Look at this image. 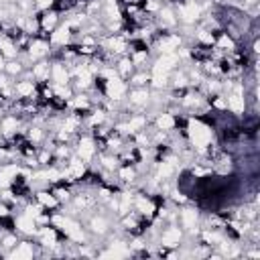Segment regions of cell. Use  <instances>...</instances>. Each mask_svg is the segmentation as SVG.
Returning a JSON list of instances; mask_svg holds the SVG:
<instances>
[{
    "label": "cell",
    "instance_id": "cell-1",
    "mask_svg": "<svg viewBox=\"0 0 260 260\" xmlns=\"http://www.w3.org/2000/svg\"><path fill=\"white\" fill-rule=\"evenodd\" d=\"M98 152H100L98 140L91 136V132H89V130H83V132L75 138V142H73V154H75V156H79V158L89 167V165L95 160Z\"/></svg>",
    "mask_w": 260,
    "mask_h": 260
},
{
    "label": "cell",
    "instance_id": "cell-2",
    "mask_svg": "<svg viewBox=\"0 0 260 260\" xmlns=\"http://www.w3.org/2000/svg\"><path fill=\"white\" fill-rule=\"evenodd\" d=\"M12 91H14V100H39V83L28 75V71H24L20 77L14 79Z\"/></svg>",
    "mask_w": 260,
    "mask_h": 260
},
{
    "label": "cell",
    "instance_id": "cell-3",
    "mask_svg": "<svg viewBox=\"0 0 260 260\" xmlns=\"http://www.w3.org/2000/svg\"><path fill=\"white\" fill-rule=\"evenodd\" d=\"M73 37H75V32L69 28V24L65 20H61V24L53 32H49L47 39H49L51 49H63V47H67V45L73 43Z\"/></svg>",
    "mask_w": 260,
    "mask_h": 260
},
{
    "label": "cell",
    "instance_id": "cell-4",
    "mask_svg": "<svg viewBox=\"0 0 260 260\" xmlns=\"http://www.w3.org/2000/svg\"><path fill=\"white\" fill-rule=\"evenodd\" d=\"M37 16H39V26H41V35H45V37H49V32H53L59 24H61V20H63V16L55 10V8H47V10H41V12H37Z\"/></svg>",
    "mask_w": 260,
    "mask_h": 260
},
{
    "label": "cell",
    "instance_id": "cell-5",
    "mask_svg": "<svg viewBox=\"0 0 260 260\" xmlns=\"http://www.w3.org/2000/svg\"><path fill=\"white\" fill-rule=\"evenodd\" d=\"M53 85H67L71 83V71H69V65H65L63 61L59 59H51V79H49Z\"/></svg>",
    "mask_w": 260,
    "mask_h": 260
},
{
    "label": "cell",
    "instance_id": "cell-6",
    "mask_svg": "<svg viewBox=\"0 0 260 260\" xmlns=\"http://www.w3.org/2000/svg\"><path fill=\"white\" fill-rule=\"evenodd\" d=\"M28 75L41 85V83H47L51 79V59H41L37 63H32L28 69Z\"/></svg>",
    "mask_w": 260,
    "mask_h": 260
},
{
    "label": "cell",
    "instance_id": "cell-7",
    "mask_svg": "<svg viewBox=\"0 0 260 260\" xmlns=\"http://www.w3.org/2000/svg\"><path fill=\"white\" fill-rule=\"evenodd\" d=\"M32 197H35V201L45 209V211H57V209H61V203L57 201V197L49 191V189H39V191H32Z\"/></svg>",
    "mask_w": 260,
    "mask_h": 260
},
{
    "label": "cell",
    "instance_id": "cell-8",
    "mask_svg": "<svg viewBox=\"0 0 260 260\" xmlns=\"http://www.w3.org/2000/svg\"><path fill=\"white\" fill-rule=\"evenodd\" d=\"M114 71H116L118 77H122L124 81H128V77L136 71V67L132 65V61H130L128 55H122V57H118V59L114 61Z\"/></svg>",
    "mask_w": 260,
    "mask_h": 260
},
{
    "label": "cell",
    "instance_id": "cell-9",
    "mask_svg": "<svg viewBox=\"0 0 260 260\" xmlns=\"http://www.w3.org/2000/svg\"><path fill=\"white\" fill-rule=\"evenodd\" d=\"M128 85L130 87H148L150 85V71L148 69H136L128 77Z\"/></svg>",
    "mask_w": 260,
    "mask_h": 260
},
{
    "label": "cell",
    "instance_id": "cell-10",
    "mask_svg": "<svg viewBox=\"0 0 260 260\" xmlns=\"http://www.w3.org/2000/svg\"><path fill=\"white\" fill-rule=\"evenodd\" d=\"M24 71H26V67H24V63H22L18 57H16V59H6V63H4V73H6L8 77L16 79V77H20Z\"/></svg>",
    "mask_w": 260,
    "mask_h": 260
},
{
    "label": "cell",
    "instance_id": "cell-11",
    "mask_svg": "<svg viewBox=\"0 0 260 260\" xmlns=\"http://www.w3.org/2000/svg\"><path fill=\"white\" fill-rule=\"evenodd\" d=\"M4 63H6V59L0 55V71H4Z\"/></svg>",
    "mask_w": 260,
    "mask_h": 260
}]
</instances>
